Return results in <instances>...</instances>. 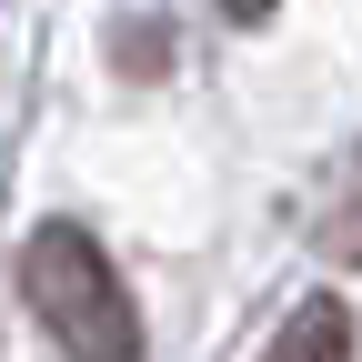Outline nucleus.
<instances>
[{"label": "nucleus", "instance_id": "obj_2", "mask_svg": "<svg viewBox=\"0 0 362 362\" xmlns=\"http://www.w3.org/2000/svg\"><path fill=\"white\" fill-rule=\"evenodd\" d=\"M352 352V312L342 302H302V322L282 332V362H342Z\"/></svg>", "mask_w": 362, "mask_h": 362}, {"label": "nucleus", "instance_id": "obj_1", "mask_svg": "<svg viewBox=\"0 0 362 362\" xmlns=\"http://www.w3.org/2000/svg\"><path fill=\"white\" fill-rule=\"evenodd\" d=\"M21 302L71 362H141V312L81 221H40L21 242Z\"/></svg>", "mask_w": 362, "mask_h": 362}]
</instances>
